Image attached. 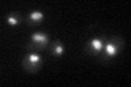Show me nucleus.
Segmentation results:
<instances>
[{
    "mask_svg": "<svg viewBox=\"0 0 131 87\" xmlns=\"http://www.w3.org/2000/svg\"><path fill=\"white\" fill-rule=\"evenodd\" d=\"M51 53L57 57L61 56L63 53V46L60 41H55V43L51 45Z\"/></svg>",
    "mask_w": 131,
    "mask_h": 87,
    "instance_id": "423d86ee",
    "label": "nucleus"
},
{
    "mask_svg": "<svg viewBox=\"0 0 131 87\" xmlns=\"http://www.w3.org/2000/svg\"><path fill=\"white\" fill-rule=\"evenodd\" d=\"M7 21H8V23H9L11 26H15V25H18V24L20 23V21H21V15H20L19 13L13 12V13L8 15Z\"/></svg>",
    "mask_w": 131,
    "mask_h": 87,
    "instance_id": "0eeeda50",
    "label": "nucleus"
},
{
    "mask_svg": "<svg viewBox=\"0 0 131 87\" xmlns=\"http://www.w3.org/2000/svg\"><path fill=\"white\" fill-rule=\"evenodd\" d=\"M40 64H42V57L37 53H28L23 59V65L27 71H36L39 69Z\"/></svg>",
    "mask_w": 131,
    "mask_h": 87,
    "instance_id": "20e7f679",
    "label": "nucleus"
},
{
    "mask_svg": "<svg viewBox=\"0 0 131 87\" xmlns=\"http://www.w3.org/2000/svg\"><path fill=\"white\" fill-rule=\"evenodd\" d=\"M122 47H124V41L119 37H113L110 39H107L106 45L104 46V52L102 55V60L108 61L113 59L117 53H119Z\"/></svg>",
    "mask_w": 131,
    "mask_h": 87,
    "instance_id": "f257e3e1",
    "label": "nucleus"
},
{
    "mask_svg": "<svg viewBox=\"0 0 131 87\" xmlns=\"http://www.w3.org/2000/svg\"><path fill=\"white\" fill-rule=\"evenodd\" d=\"M48 36L42 32H37L34 33L31 37V43L27 45L28 49H35V50H38V49H43L47 46L48 44Z\"/></svg>",
    "mask_w": 131,
    "mask_h": 87,
    "instance_id": "7ed1b4c3",
    "label": "nucleus"
},
{
    "mask_svg": "<svg viewBox=\"0 0 131 87\" xmlns=\"http://www.w3.org/2000/svg\"><path fill=\"white\" fill-rule=\"evenodd\" d=\"M43 19H44V15H43L42 12L34 11V12H32V13H30V14L27 15L26 21H27L28 24H31V25H34V24H37V23L40 22V21H43Z\"/></svg>",
    "mask_w": 131,
    "mask_h": 87,
    "instance_id": "39448f33",
    "label": "nucleus"
},
{
    "mask_svg": "<svg viewBox=\"0 0 131 87\" xmlns=\"http://www.w3.org/2000/svg\"><path fill=\"white\" fill-rule=\"evenodd\" d=\"M106 41H107V36L106 35H101V37L93 38L90 41H88L85 51L90 53V55H98L100 51H102V49L104 48Z\"/></svg>",
    "mask_w": 131,
    "mask_h": 87,
    "instance_id": "f03ea898",
    "label": "nucleus"
}]
</instances>
